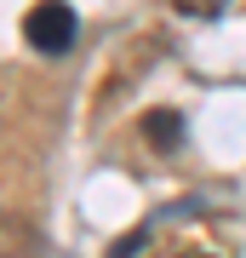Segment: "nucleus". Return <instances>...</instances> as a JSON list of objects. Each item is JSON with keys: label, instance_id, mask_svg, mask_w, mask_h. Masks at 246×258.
<instances>
[{"label": "nucleus", "instance_id": "1", "mask_svg": "<svg viewBox=\"0 0 246 258\" xmlns=\"http://www.w3.org/2000/svg\"><path fill=\"white\" fill-rule=\"evenodd\" d=\"M23 40H29L35 52H46V57L69 52V46H74V12L63 6V0H40V6H29Z\"/></svg>", "mask_w": 246, "mask_h": 258}, {"label": "nucleus", "instance_id": "2", "mask_svg": "<svg viewBox=\"0 0 246 258\" xmlns=\"http://www.w3.org/2000/svg\"><path fill=\"white\" fill-rule=\"evenodd\" d=\"M149 138H155L160 149L178 144V115H149Z\"/></svg>", "mask_w": 246, "mask_h": 258}, {"label": "nucleus", "instance_id": "3", "mask_svg": "<svg viewBox=\"0 0 246 258\" xmlns=\"http://www.w3.org/2000/svg\"><path fill=\"white\" fill-rule=\"evenodd\" d=\"M178 12H183V18H218L223 0H178Z\"/></svg>", "mask_w": 246, "mask_h": 258}]
</instances>
